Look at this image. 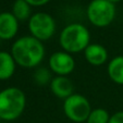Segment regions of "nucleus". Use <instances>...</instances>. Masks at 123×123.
<instances>
[{
	"label": "nucleus",
	"instance_id": "f257e3e1",
	"mask_svg": "<svg viewBox=\"0 0 123 123\" xmlns=\"http://www.w3.org/2000/svg\"><path fill=\"white\" fill-rule=\"evenodd\" d=\"M11 55L18 65L33 69L38 67L44 60L45 46L43 42L31 35L22 36L13 43Z\"/></svg>",
	"mask_w": 123,
	"mask_h": 123
},
{
	"label": "nucleus",
	"instance_id": "f03ea898",
	"mask_svg": "<svg viewBox=\"0 0 123 123\" xmlns=\"http://www.w3.org/2000/svg\"><path fill=\"white\" fill-rule=\"evenodd\" d=\"M59 44L63 51L68 54H79L91 44V33L88 28L81 23H71L60 33Z\"/></svg>",
	"mask_w": 123,
	"mask_h": 123
},
{
	"label": "nucleus",
	"instance_id": "7ed1b4c3",
	"mask_svg": "<svg viewBox=\"0 0 123 123\" xmlns=\"http://www.w3.org/2000/svg\"><path fill=\"white\" fill-rule=\"evenodd\" d=\"M26 107V96L18 87L0 91V120L9 122L22 116Z\"/></svg>",
	"mask_w": 123,
	"mask_h": 123
},
{
	"label": "nucleus",
	"instance_id": "20e7f679",
	"mask_svg": "<svg viewBox=\"0 0 123 123\" xmlns=\"http://www.w3.org/2000/svg\"><path fill=\"white\" fill-rule=\"evenodd\" d=\"M87 19L96 27H106L116 18V6L108 0H92L87 10Z\"/></svg>",
	"mask_w": 123,
	"mask_h": 123
},
{
	"label": "nucleus",
	"instance_id": "39448f33",
	"mask_svg": "<svg viewBox=\"0 0 123 123\" xmlns=\"http://www.w3.org/2000/svg\"><path fill=\"white\" fill-rule=\"evenodd\" d=\"M27 22L31 36L40 42L50 39L56 33V21L50 14L46 12H37L32 14Z\"/></svg>",
	"mask_w": 123,
	"mask_h": 123
},
{
	"label": "nucleus",
	"instance_id": "423d86ee",
	"mask_svg": "<svg viewBox=\"0 0 123 123\" xmlns=\"http://www.w3.org/2000/svg\"><path fill=\"white\" fill-rule=\"evenodd\" d=\"M92 107L88 99L81 94H72L63 101V112L69 120L74 123L87 121Z\"/></svg>",
	"mask_w": 123,
	"mask_h": 123
},
{
	"label": "nucleus",
	"instance_id": "0eeeda50",
	"mask_svg": "<svg viewBox=\"0 0 123 123\" xmlns=\"http://www.w3.org/2000/svg\"><path fill=\"white\" fill-rule=\"evenodd\" d=\"M49 69L56 75L68 76L74 71L75 61L71 54L65 51H56L49 57L48 60Z\"/></svg>",
	"mask_w": 123,
	"mask_h": 123
},
{
	"label": "nucleus",
	"instance_id": "6e6552de",
	"mask_svg": "<svg viewBox=\"0 0 123 123\" xmlns=\"http://www.w3.org/2000/svg\"><path fill=\"white\" fill-rule=\"evenodd\" d=\"M19 32V21L12 12L0 13V39L10 40Z\"/></svg>",
	"mask_w": 123,
	"mask_h": 123
},
{
	"label": "nucleus",
	"instance_id": "1a4fd4ad",
	"mask_svg": "<svg viewBox=\"0 0 123 123\" xmlns=\"http://www.w3.org/2000/svg\"><path fill=\"white\" fill-rule=\"evenodd\" d=\"M50 91L57 98L64 100L72 94H74L73 93L74 86H73L72 81L68 76L56 75L50 82Z\"/></svg>",
	"mask_w": 123,
	"mask_h": 123
},
{
	"label": "nucleus",
	"instance_id": "9d476101",
	"mask_svg": "<svg viewBox=\"0 0 123 123\" xmlns=\"http://www.w3.org/2000/svg\"><path fill=\"white\" fill-rule=\"evenodd\" d=\"M84 57L89 64L100 67L108 61V51L100 44H89L84 50Z\"/></svg>",
	"mask_w": 123,
	"mask_h": 123
},
{
	"label": "nucleus",
	"instance_id": "9b49d317",
	"mask_svg": "<svg viewBox=\"0 0 123 123\" xmlns=\"http://www.w3.org/2000/svg\"><path fill=\"white\" fill-rule=\"evenodd\" d=\"M16 62L11 52L0 51V81H7L13 76Z\"/></svg>",
	"mask_w": 123,
	"mask_h": 123
},
{
	"label": "nucleus",
	"instance_id": "f8f14e48",
	"mask_svg": "<svg viewBox=\"0 0 123 123\" xmlns=\"http://www.w3.org/2000/svg\"><path fill=\"white\" fill-rule=\"evenodd\" d=\"M107 72L113 83L123 85V56H117L109 61Z\"/></svg>",
	"mask_w": 123,
	"mask_h": 123
},
{
	"label": "nucleus",
	"instance_id": "ddd939ff",
	"mask_svg": "<svg viewBox=\"0 0 123 123\" xmlns=\"http://www.w3.org/2000/svg\"><path fill=\"white\" fill-rule=\"evenodd\" d=\"M31 6L26 2L25 0H15L12 6V14L15 16L19 22L28 21L30 18L32 16L31 12Z\"/></svg>",
	"mask_w": 123,
	"mask_h": 123
},
{
	"label": "nucleus",
	"instance_id": "4468645a",
	"mask_svg": "<svg viewBox=\"0 0 123 123\" xmlns=\"http://www.w3.org/2000/svg\"><path fill=\"white\" fill-rule=\"evenodd\" d=\"M33 79H34L35 83L37 85H47L50 84V82L52 81V72L51 70L48 68H38L33 74Z\"/></svg>",
	"mask_w": 123,
	"mask_h": 123
},
{
	"label": "nucleus",
	"instance_id": "2eb2a0df",
	"mask_svg": "<svg viewBox=\"0 0 123 123\" xmlns=\"http://www.w3.org/2000/svg\"><path fill=\"white\" fill-rule=\"evenodd\" d=\"M110 119V114L104 108H96L92 109L89 117L86 123H108Z\"/></svg>",
	"mask_w": 123,
	"mask_h": 123
},
{
	"label": "nucleus",
	"instance_id": "dca6fc26",
	"mask_svg": "<svg viewBox=\"0 0 123 123\" xmlns=\"http://www.w3.org/2000/svg\"><path fill=\"white\" fill-rule=\"evenodd\" d=\"M108 123H123V111H117L110 116Z\"/></svg>",
	"mask_w": 123,
	"mask_h": 123
},
{
	"label": "nucleus",
	"instance_id": "f3484780",
	"mask_svg": "<svg viewBox=\"0 0 123 123\" xmlns=\"http://www.w3.org/2000/svg\"><path fill=\"white\" fill-rule=\"evenodd\" d=\"M25 1L31 7H42V6L47 5L50 0H25Z\"/></svg>",
	"mask_w": 123,
	"mask_h": 123
},
{
	"label": "nucleus",
	"instance_id": "a211bd4d",
	"mask_svg": "<svg viewBox=\"0 0 123 123\" xmlns=\"http://www.w3.org/2000/svg\"><path fill=\"white\" fill-rule=\"evenodd\" d=\"M108 1H110L111 3H113V5H114V3L119 2V1H121V0H108Z\"/></svg>",
	"mask_w": 123,
	"mask_h": 123
},
{
	"label": "nucleus",
	"instance_id": "6ab92c4d",
	"mask_svg": "<svg viewBox=\"0 0 123 123\" xmlns=\"http://www.w3.org/2000/svg\"><path fill=\"white\" fill-rule=\"evenodd\" d=\"M0 123H8V122H5V121H3V122H0Z\"/></svg>",
	"mask_w": 123,
	"mask_h": 123
},
{
	"label": "nucleus",
	"instance_id": "aec40b11",
	"mask_svg": "<svg viewBox=\"0 0 123 123\" xmlns=\"http://www.w3.org/2000/svg\"><path fill=\"white\" fill-rule=\"evenodd\" d=\"M0 40H1V39H0Z\"/></svg>",
	"mask_w": 123,
	"mask_h": 123
}]
</instances>
